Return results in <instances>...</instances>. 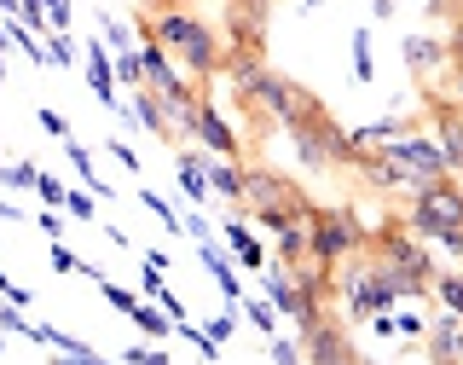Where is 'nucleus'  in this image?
Here are the masks:
<instances>
[{
	"label": "nucleus",
	"instance_id": "nucleus-1",
	"mask_svg": "<svg viewBox=\"0 0 463 365\" xmlns=\"http://www.w3.org/2000/svg\"><path fill=\"white\" fill-rule=\"evenodd\" d=\"M139 35L156 41V47H163L192 82H214V76H221L226 41L214 35L192 6H180V0H151V12H139Z\"/></svg>",
	"mask_w": 463,
	"mask_h": 365
},
{
	"label": "nucleus",
	"instance_id": "nucleus-2",
	"mask_svg": "<svg viewBox=\"0 0 463 365\" xmlns=\"http://www.w3.org/2000/svg\"><path fill=\"white\" fill-rule=\"evenodd\" d=\"M289 145H296V157H301V168H313V174H325V168H359V157H365V145L354 139V128H342L336 116L325 110V99H307L301 105V116L284 128Z\"/></svg>",
	"mask_w": 463,
	"mask_h": 365
},
{
	"label": "nucleus",
	"instance_id": "nucleus-3",
	"mask_svg": "<svg viewBox=\"0 0 463 365\" xmlns=\"http://www.w3.org/2000/svg\"><path fill=\"white\" fill-rule=\"evenodd\" d=\"M238 209L250 215V221L260 226H289V221H301L307 215V192H301L289 174L279 168H267V163H243V192H238Z\"/></svg>",
	"mask_w": 463,
	"mask_h": 365
},
{
	"label": "nucleus",
	"instance_id": "nucleus-4",
	"mask_svg": "<svg viewBox=\"0 0 463 365\" xmlns=\"http://www.w3.org/2000/svg\"><path fill=\"white\" fill-rule=\"evenodd\" d=\"M405 226H411L417 238H440V244H452V250H463V186H452V174H440L423 192H411Z\"/></svg>",
	"mask_w": 463,
	"mask_h": 365
},
{
	"label": "nucleus",
	"instance_id": "nucleus-5",
	"mask_svg": "<svg viewBox=\"0 0 463 365\" xmlns=\"http://www.w3.org/2000/svg\"><path fill=\"white\" fill-rule=\"evenodd\" d=\"M365 238H371V226L354 209H342V203H330V209L325 203H307V255L342 267L354 250H365Z\"/></svg>",
	"mask_w": 463,
	"mask_h": 365
},
{
	"label": "nucleus",
	"instance_id": "nucleus-6",
	"mask_svg": "<svg viewBox=\"0 0 463 365\" xmlns=\"http://www.w3.org/2000/svg\"><path fill=\"white\" fill-rule=\"evenodd\" d=\"M365 255L383 261L388 273H405V279H417V284L434 279V261L423 255V244H417V232L405 226V221H388L383 232H371V238H365Z\"/></svg>",
	"mask_w": 463,
	"mask_h": 365
},
{
	"label": "nucleus",
	"instance_id": "nucleus-7",
	"mask_svg": "<svg viewBox=\"0 0 463 365\" xmlns=\"http://www.w3.org/2000/svg\"><path fill=\"white\" fill-rule=\"evenodd\" d=\"M307 87H301L296 76H279V70H260V82L250 87V99H243V110H255L260 122H279V128H289L301 116V105H307Z\"/></svg>",
	"mask_w": 463,
	"mask_h": 365
},
{
	"label": "nucleus",
	"instance_id": "nucleus-8",
	"mask_svg": "<svg viewBox=\"0 0 463 365\" xmlns=\"http://www.w3.org/2000/svg\"><path fill=\"white\" fill-rule=\"evenodd\" d=\"M296 331H301L307 365H354L359 360V342L347 337V325H336L330 313H318V319H307V325H296Z\"/></svg>",
	"mask_w": 463,
	"mask_h": 365
},
{
	"label": "nucleus",
	"instance_id": "nucleus-9",
	"mask_svg": "<svg viewBox=\"0 0 463 365\" xmlns=\"http://www.w3.org/2000/svg\"><path fill=\"white\" fill-rule=\"evenodd\" d=\"M267 24H272V0H226V41H232V53L267 58Z\"/></svg>",
	"mask_w": 463,
	"mask_h": 365
},
{
	"label": "nucleus",
	"instance_id": "nucleus-10",
	"mask_svg": "<svg viewBox=\"0 0 463 365\" xmlns=\"http://www.w3.org/2000/svg\"><path fill=\"white\" fill-rule=\"evenodd\" d=\"M429 116H434V145H440L446 168L463 174V99L429 93Z\"/></svg>",
	"mask_w": 463,
	"mask_h": 365
},
{
	"label": "nucleus",
	"instance_id": "nucleus-11",
	"mask_svg": "<svg viewBox=\"0 0 463 365\" xmlns=\"http://www.w3.org/2000/svg\"><path fill=\"white\" fill-rule=\"evenodd\" d=\"M267 302H272V308H279L284 319H296V325H307V319L325 313V308H313V302L301 296L296 267H289V261H272V267H267Z\"/></svg>",
	"mask_w": 463,
	"mask_h": 365
},
{
	"label": "nucleus",
	"instance_id": "nucleus-12",
	"mask_svg": "<svg viewBox=\"0 0 463 365\" xmlns=\"http://www.w3.org/2000/svg\"><path fill=\"white\" fill-rule=\"evenodd\" d=\"M192 139H203L214 157H232V163H243V139L232 134V122L209 105V99H203V110H197V134H192Z\"/></svg>",
	"mask_w": 463,
	"mask_h": 365
},
{
	"label": "nucleus",
	"instance_id": "nucleus-13",
	"mask_svg": "<svg viewBox=\"0 0 463 365\" xmlns=\"http://www.w3.org/2000/svg\"><path fill=\"white\" fill-rule=\"evenodd\" d=\"M376 145H388V151H394L400 163H411L417 174H423V180H440V174H452L434 139H376Z\"/></svg>",
	"mask_w": 463,
	"mask_h": 365
},
{
	"label": "nucleus",
	"instance_id": "nucleus-14",
	"mask_svg": "<svg viewBox=\"0 0 463 365\" xmlns=\"http://www.w3.org/2000/svg\"><path fill=\"white\" fill-rule=\"evenodd\" d=\"M139 64H145V87H151V93H185V87H192L156 41H145V47H139Z\"/></svg>",
	"mask_w": 463,
	"mask_h": 365
},
{
	"label": "nucleus",
	"instance_id": "nucleus-15",
	"mask_svg": "<svg viewBox=\"0 0 463 365\" xmlns=\"http://www.w3.org/2000/svg\"><path fill=\"white\" fill-rule=\"evenodd\" d=\"M423 342H429V360H440V365L463 360V313L446 308V319H434V325L423 331Z\"/></svg>",
	"mask_w": 463,
	"mask_h": 365
},
{
	"label": "nucleus",
	"instance_id": "nucleus-16",
	"mask_svg": "<svg viewBox=\"0 0 463 365\" xmlns=\"http://www.w3.org/2000/svg\"><path fill=\"white\" fill-rule=\"evenodd\" d=\"M434 64H446V47L434 35H411V41H405V70H411V76H429Z\"/></svg>",
	"mask_w": 463,
	"mask_h": 365
},
{
	"label": "nucleus",
	"instance_id": "nucleus-17",
	"mask_svg": "<svg viewBox=\"0 0 463 365\" xmlns=\"http://www.w3.org/2000/svg\"><path fill=\"white\" fill-rule=\"evenodd\" d=\"M87 82L105 105H116V64L105 58V41H93V53H87Z\"/></svg>",
	"mask_w": 463,
	"mask_h": 365
},
{
	"label": "nucleus",
	"instance_id": "nucleus-18",
	"mask_svg": "<svg viewBox=\"0 0 463 365\" xmlns=\"http://www.w3.org/2000/svg\"><path fill=\"white\" fill-rule=\"evenodd\" d=\"M209 192H221V197L232 203V209H238V192H243V163H232V157H226V163H214V168H209Z\"/></svg>",
	"mask_w": 463,
	"mask_h": 365
},
{
	"label": "nucleus",
	"instance_id": "nucleus-19",
	"mask_svg": "<svg viewBox=\"0 0 463 365\" xmlns=\"http://www.w3.org/2000/svg\"><path fill=\"white\" fill-rule=\"evenodd\" d=\"M226 238H232V250H238L243 267H267V250H260L250 232H243V221H226Z\"/></svg>",
	"mask_w": 463,
	"mask_h": 365
},
{
	"label": "nucleus",
	"instance_id": "nucleus-20",
	"mask_svg": "<svg viewBox=\"0 0 463 365\" xmlns=\"http://www.w3.org/2000/svg\"><path fill=\"white\" fill-rule=\"evenodd\" d=\"M180 186H185V197H209V168H203L197 151L180 157Z\"/></svg>",
	"mask_w": 463,
	"mask_h": 365
},
{
	"label": "nucleus",
	"instance_id": "nucleus-21",
	"mask_svg": "<svg viewBox=\"0 0 463 365\" xmlns=\"http://www.w3.org/2000/svg\"><path fill=\"white\" fill-rule=\"evenodd\" d=\"M301 255H307V215L279 226V261H301Z\"/></svg>",
	"mask_w": 463,
	"mask_h": 365
},
{
	"label": "nucleus",
	"instance_id": "nucleus-22",
	"mask_svg": "<svg viewBox=\"0 0 463 365\" xmlns=\"http://www.w3.org/2000/svg\"><path fill=\"white\" fill-rule=\"evenodd\" d=\"M429 284H434V296H440L452 313H463V273H434Z\"/></svg>",
	"mask_w": 463,
	"mask_h": 365
},
{
	"label": "nucleus",
	"instance_id": "nucleus-23",
	"mask_svg": "<svg viewBox=\"0 0 463 365\" xmlns=\"http://www.w3.org/2000/svg\"><path fill=\"white\" fill-rule=\"evenodd\" d=\"M128 319H134V325L145 331V337H168V331H174V319H168V313H156V308H139V302H134V313H128Z\"/></svg>",
	"mask_w": 463,
	"mask_h": 365
},
{
	"label": "nucleus",
	"instance_id": "nucleus-24",
	"mask_svg": "<svg viewBox=\"0 0 463 365\" xmlns=\"http://www.w3.org/2000/svg\"><path fill=\"white\" fill-rule=\"evenodd\" d=\"M354 76L359 82L376 76V64H371V29H354Z\"/></svg>",
	"mask_w": 463,
	"mask_h": 365
},
{
	"label": "nucleus",
	"instance_id": "nucleus-25",
	"mask_svg": "<svg viewBox=\"0 0 463 365\" xmlns=\"http://www.w3.org/2000/svg\"><path fill=\"white\" fill-rule=\"evenodd\" d=\"M70 163H76V174H81L87 186H93V192H105V186H99V174H93V157H87V145L70 139Z\"/></svg>",
	"mask_w": 463,
	"mask_h": 365
},
{
	"label": "nucleus",
	"instance_id": "nucleus-26",
	"mask_svg": "<svg viewBox=\"0 0 463 365\" xmlns=\"http://www.w3.org/2000/svg\"><path fill=\"white\" fill-rule=\"evenodd\" d=\"M446 70L458 76V93H463V18H458V35L446 41Z\"/></svg>",
	"mask_w": 463,
	"mask_h": 365
},
{
	"label": "nucleus",
	"instance_id": "nucleus-27",
	"mask_svg": "<svg viewBox=\"0 0 463 365\" xmlns=\"http://www.w3.org/2000/svg\"><path fill=\"white\" fill-rule=\"evenodd\" d=\"M116 82H128V87H145V64H139L134 53H122V58H116Z\"/></svg>",
	"mask_w": 463,
	"mask_h": 365
},
{
	"label": "nucleus",
	"instance_id": "nucleus-28",
	"mask_svg": "<svg viewBox=\"0 0 463 365\" xmlns=\"http://www.w3.org/2000/svg\"><path fill=\"white\" fill-rule=\"evenodd\" d=\"M423 331H429V319H423V313H400V319H394V337L423 342Z\"/></svg>",
	"mask_w": 463,
	"mask_h": 365
},
{
	"label": "nucleus",
	"instance_id": "nucleus-29",
	"mask_svg": "<svg viewBox=\"0 0 463 365\" xmlns=\"http://www.w3.org/2000/svg\"><path fill=\"white\" fill-rule=\"evenodd\" d=\"M99 290H105V302H110V308H122V313H134V302H139V296H128V290H122V284H110V279H105V273H99Z\"/></svg>",
	"mask_w": 463,
	"mask_h": 365
},
{
	"label": "nucleus",
	"instance_id": "nucleus-30",
	"mask_svg": "<svg viewBox=\"0 0 463 365\" xmlns=\"http://www.w3.org/2000/svg\"><path fill=\"white\" fill-rule=\"evenodd\" d=\"M250 319H255L260 331H267V337H272V331H279V308H272L267 296H260V302H250Z\"/></svg>",
	"mask_w": 463,
	"mask_h": 365
},
{
	"label": "nucleus",
	"instance_id": "nucleus-31",
	"mask_svg": "<svg viewBox=\"0 0 463 365\" xmlns=\"http://www.w3.org/2000/svg\"><path fill=\"white\" fill-rule=\"evenodd\" d=\"M272 360H279V365H301L307 354H301V342H284L279 331H272Z\"/></svg>",
	"mask_w": 463,
	"mask_h": 365
},
{
	"label": "nucleus",
	"instance_id": "nucleus-32",
	"mask_svg": "<svg viewBox=\"0 0 463 365\" xmlns=\"http://www.w3.org/2000/svg\"><path fill=\"white\" fill-rule=\"evenodd\" d=\"M35 192H41V203H64V197H70L64 186H58L52 174H41V168H35Z\"/></svg>",
	"mask_w": 463,
	"mask_h": 365
},
{
	"label": "nucleus",
	"instance_id": "nucleus-33",
	"mask_svg": "<svg viewBox=\"0 0 463 365\" xmlns=\"http://www.w3.org/2000/svg\"><path fill=\"white\" fill-rule=\"evenodd\" d=\"M64 209L76 215V221H93V197H81V192H70V197H64Z\"/></svg>",
	"mask_w": 463,
	"mask_h": 365
},
{
	"label": "nucleus",
	"instance_id": "nucleus-34",
	"mask_svg": "<svg viewBox=\"0 0 463 365\" xmlns=\"http://www.w3.org/2000/svg\"><path fill=\"white\" fill-rule=\"evenodd\" d=\"M52 64H76V47L64 35H52Z\"/></svg>",
	"mask_w": 463,
	"mask_h": 365
},
{
	"label": "nucleus",
	"instance_id": "nucleus-35",
	"mask_svg": "<svg viewBox=\"0 0 463 365\" xmlns=\"http://www.w3.org/2000/svg\"><path fill=\"white\" fill-rule=\"evenodd\" d=\"M41 128H47V134H58V139L70 134V122H64V116H58V110H41Z\"/></svg>",
	"mask_w": 463,
	"mask_h": 365
},
{
	"label": "nucleus",
	"instance_id": "nucleus-36",
	"mask_svg": "<svg viewBox=\"0 0 463 365\" xmlns=\"http://www.w3.org/2000/svg\"><path fill=\"white\" fill-rule=\"evenodd\" d=\"M52 267H58V273H76V267H81V261H76V255H70V250H64V244H52Z\"/></svg>",
	"mask_w": 463,
	"mask_h": 365
},
{
	"label": "nucleus",
	"instance_id": "nucleus-37",
	"mask_svg": "<svg viewBox=\"0 0 463 365\" xmlns=\"http://www.w3.org/2000/svg\"><path fill=\"white\" fill-rule=\"evenodd\" d=\"M0 296H6V302H24V290H18V284H12V279H6V273H0Z\"/></svg>",
	"mask_w": 463,
	"mask_h": 365
},
{
	"label": "nucleus",
	"instance_id": "nucleus-38",
	"mask_svg": "<svg viewBox=\"0 0 463 365\" xmlns=\"http://www.w3.org/2000/svg\"><path fill=\"white\" fill-rule=\"evenodd\" d=\"M429 12H434V18H446V12H458V0H429Z\"/></svg>",
	"mask_w": 463,
	"mask_h": 365
},
{
	"label": "nucleus",
	"instance_id": "nucleus-39",
	"mask_svg": "<svg viewBox=\"0 0 463 365\" xmlns=\"http://www.w3.org/2000/svg\"><path fill=\"white\" fill-rule=\"evenodd\" d=\"M371 12L376 18H394V0H371Z\"/></svg>",
	"mask_w": 463,
	"mask_h": 365
},
{
	"label": "nucleus",
	"instance_id": "nucleus-40",
	"mask_svg": "<svg viewBox=\"0 0 463 365\" xmlns=\"http://www.w3.org/2000/svg\"><path fill=\"white\" fill-rule=\"evenodd\" d=\"M301 6H318V0H301Z\"/></svg>",
	"mask_w": 463,
	"mask_h": 365
}]
</instances>
